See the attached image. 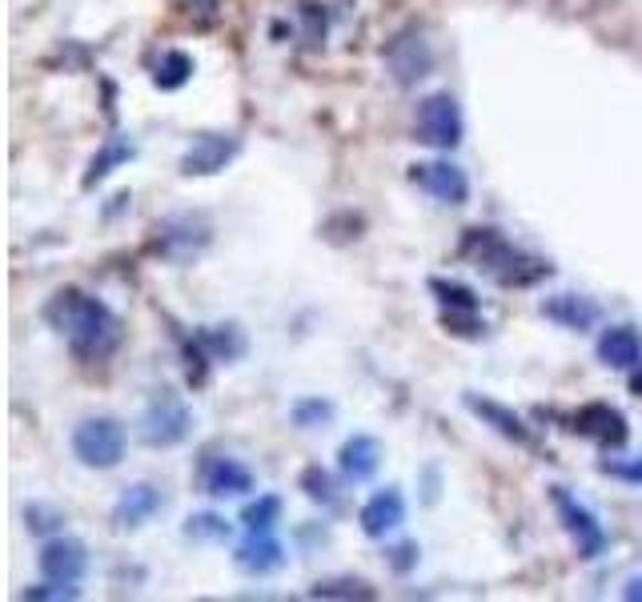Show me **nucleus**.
<instances>
[{
  "mask_svg": "<svg viewBox=\"0 0 642 602\" xmlns=\"http://www.w3.org/2000/svg\"><path fill=\"white\" fill-rule=\"evenodd\" d=\"M45 318L68 337L77 354H109L117 346V318L100 298H89L81 290H61L45 305Z\"/></svg>",
  "mask_w": 642,
  "mask_h": 602,
  "instance_id": "f257e3e1",
  "label": "nucleus"
},
{
  "mask_svg": "<svg viewBox=\"0 0 642 602\" xmlns=\"http://www.w3.org/2000/svg\"><path fill=\"white\" fill-rule=\"evenodd\" d=\"M462 254L470 257V261H478V269H486L490 278H499L502 286H531V281H538L543 273H550V269H522V266H531V257H522L499 229H470Z\"/></svg>",
  "mask_w": 642,
  "mask_h": 602,
  "instance_id": "f03ea898",
  "label": "nucleus"
},
{
  "mask_svg": "<svg viewBox=\"0 0 642 602\" xmlns=\"http://www.w3.org/2000/svg\"><path fill=\"white\" fill-rule=\"evenodd\" d=\"M73 454H77L81 466L113 470L125 458V426L117 418H109V413L85 418L73 430Z\"/></svg>",
  "mask_w": 642,
  "mask_h": 602,
  "instance_id": "7ed1b4c3",
  "label": "nucleus"
},
{
  "mask_svg": "<svg viewBox=\"0 0 642 602\" xmlns=\"http://www.w3.org/2000/svg\"><path fill=\"white\" fill-rule=\"evenodd\" d=\"M462 109L450 93H430V97L418 105V141L421 146L438 149V153H450V149L462 146Z\"/></svg>",
  "mask_w": 642,
  "mask_h": 602,
  "instance_id": "20e7f679",
  "label": "nucleus"
},
{
  "mask_svg": "<svg viewBox=\"0 0 642 602\" xmlns=\"http://www.w3.org/2000/svg\"><path fill=\"white\" fill-rule=\"evenodd\" d=\"M193 430V418H189V406L173 394H157L149 401V410L141 413V442L153 450L181 447Z\"/></svg>",
  "mask_w": 642,
  "mask_h": 602,
  "instance_id": "39448f33",
  "label": "nucleus"
},
{
  "mask_svg": "<svg viewBox=\"0 0 642 602\" xmlns=\"http://www.w3.org/2000/svg\"><path fill=\"white\" fill-rule=\"evenodd\" d=\"M550 502L554 510H558V518H563L566 535L575 538V547L582 558H598L602 555V547H607V535H602V526H598L595 514L582 506V502L575 498V494H566V486H550Z\"/></svg>",
  "mask_w": 642,
  "mask_h": 602,
  "instance_id": "423d86ee",
  "label": "nucleus"
},
{
  "mask_svg": "<svg viewBox=\"0 0 642 602\" xmlns=\"http://www.w3.org/2000/svg\"><path fill=\"white\" fill-rule=\"evenodd\" d=\"M386 68L394 73L398 85H418L421 77H430L434 68V49L418 29H406L386 45Z\"/></svg>",
  "mask_w": 642,
  "mask_h": 602,
  "instance_id": "0eeeda50",
  "label": "nucleus"
},
{
  "mask_svg": "<svg viewBox=\"0 0 642 602\" xmlns=\"http://www.w3.org/2000/svg\"><path fill=\"white\" fill-rule=\"evenodd\" d=\"M410 181L442 205H466L470 201V178L454 161H418V165H410Z\"/></svg>",
  "mask_w": 642,
  "mask_h": 602,
  "instance_id": "6e6552de",
  "label": "nucleus"
},
{
  "mask_svg": "<svg viewBox=\"0 0 642 602\" xmlns=\"http://www.w3.org/2000/svg\"><path fill=\"white\" fill-rule=\"evenodd\" d=\"M89 570V550L77 538H49L41 547V574L56 587H77Z\"/></svg>",
  "mask_w": 642,
  "mask_h": 602,
  "instance_id": "1a4fd4ad",
  "label": "nucleus"
},
{
  "mask_svg": "<svg viewBox=\"0 0 642 602\" xmlns=\"http://www.w3.org/2000/svg\"><path fill=\"white\" fill-rule=\"evenodd\" d=\"M237 149H242L237 146V137H229V133L193 137V146H189L185 157H181V173H189V178H210V173H222L233 157H237Z\"/></svg>",
  "mask_w": 642,
  "mask_h": 602,
  "instance_id": "9d476101",
  "label": "nucleus"
},
{
  "mask_svg": "<svg viewBox=\"0 0 642 602\" xmlns=\"http://www.w3.org/2000/svg\"><path fill=\"white\" fill-rule=\"evenodd\" d=\"M462 406L474 413L482 426H490L494 434L510 438V442H518V447H531V442H534L531 426L522 422V413H514L510 406H502V401L482 398V394H462Z\"/></svg>",
  "mask_w": 642,
  "mask_h": 602,
  "instance_id": "9b49d317",
  "label": "nucleus"
},
{
  "mask_svg": "<svg viewBox=\"0 0 642 602\" xmlns=\"http://www.w3.org/2000/svg\"><path fill=\"white\" fill-rule=\"evenodd\" d=\"M570 430L582 438H595V442H602V447H622L627 442V418H622L614 406H607V401H590V406H582V410L570 418Z\"/></svg>",
  "mask_w": 642,
  "mask_h": 602,
  "instance_id": "f8f14e48",
  "label": "nucleus"
},
{
  "mask_svg": "<svg viewBox=\"0 0 642 602\" xmlns=\"http://www.w3.org/2000/svg\"><path fill=\"white\" fill-rule=\"evenodd\" d=\"M357 523H362V530H366L370 538L394 535V530L406 523V498H402L398 486H386V491L370 494L362 514H357Z\"/></svg>",
  "mask_w": 642,
  "mask_h": 602,
  "instance_id": "ddd939ff",
  "label": "nucleus"
},
{
  "mask_svg": "<svg viewBox=\"0 0 642 602\" xmlns=\"http://www.w3.org/2000/svg\"><path fill=\"white\" fill-rule=\"evenodd\" d=\"M201 486L213 498H237V494L254 491V474L229 454H213L205 466H201Z\"/></svg>",
  "mask_w": 642,
  "mask_h": 602,
  "instance_id": "4468645a",
  "label": "nucleus"
},
{
  "mask_svg": "<svg viewBox=\"0 0 642 602\" xmlns=\"http://www.w3.org/2000/svg\"><path fill=\"white\" fill-rule=\"evenodd\" d=\"M161 506H165V498H161L157 486L133 482V486H125L121 491V498L113 502V526H117V530H133V526L149 523Z\"/></svg>",
  "mask_w": 642,
  "mask_h": 602,
  "instance_id": "2eb2a0df",
  "label": "nucleus"
},
{
  "mask_svg": "<svg viewBox=\"0 0 642 602\" xmlns=\"http://www.w3.org/2000/svg\"><path fill=\"white\" fill-rule=\"evenodd\" d=\"M382 458H386V450H382V442L374 434H354L345 438L342 450H338V466H342V474L350 482H366L377 474Z\"/></svg>",
  "mask_w": 642,
  "mask_h": 602,
  "instance_id": "dca6fc26",
  "label": "nucleus"
},
{
  "mask_svg": "<svg viewBox=\"0 0 642 602\" xmlns=\"http://www.w3.org/2000/svg\"><path fill=\"white\" fill-rule=\"evenodd\" d=\"M598 357L610 369H634L642 362V334L634 325H610L598 337Z\"/></svg>",
  "mask_w": 642,
  "mask_h": 602,
  "instance_id": "f3484780",
  "label": "nucleus"
},
{
  "mask_svg": "<svg viewBox=\"0 0 642 602\" xmlns=\"http://www.w3.org/2000/svg\"><path fill=\"white\" fill-rule=\"evenodd\" d=\"M543 313L563 330H590L602 318L598 301L582 298V293H554V298L543 301Z\"/></svg>",
  "mask_w": 642,
  "mask_h": 602,
  "instance_id": "a211bd4d",
  "label": "nucleus"
},
{
  "mask_svg": "<svg viewBox=\"0 0 642 602\" xmlns=\"http://www.w3.org/2000/svg\"><path fill=\"white\" fill-rule=\"evenodd\" d=\"M233 562H237L245 574H274V570L286 567V550H281V542L269 535H249L242 547H237Z\"/></svg>",
  "mask_w": 642,
  "mask_h": 602,
  "instance_id": "6ab92c4d",
  "label": "nucleus"
},
{
  "mask_svg": "<svg viewBox=\"0 0 642 602\" xmlns=\"http://www.w3.org/2000/svg\"><path fill=\"white\" fill-rule=\"evenodd\" d=\"M157 234H161V249H165V254L185 257V254H193V249L205 246L210 229H205L197 217H169V222L157 225Z\"/></svg>",
  "mask_w": 642,
  "mask_h": 602,
  "instance_id": "aec40b11",
  "label": "nucleus"
},
{
  "mask_svg": "<svg viewBox=\"0 0 642 602\" xmlns=\"http://www.w3.org/2000/svg\"><path fill=\"white\" fill-rule=\"evenodd\" d=\"M277 518H281V498L277 494H261V498H254L242 510V526L249 535H269L277 526Z\"/></svg>",
  "mask_w": 642,
  "mask_h": 602,
  "instance_id": "412c9836",
  "label": "nucleus"
},
{
  "mask_svg": "<svg viewBox=\"0 0 642 602\" xmlns=\"http://www.w3.org/2000/svg\"><path fill=\"white\" fill-rule=\"evenodd\" d=\"M133 157V146H125V141H109V146L100 149L97 157H93L89 173H85V185H97V181H105L117 165H125Z\"/></svg>",
  "mask_w": 642,
  "mask_h": 602,
  "instance_id": "4be33fe9",
  "label": "nucleus"
},
{
  "mask_svg": "<svg viewBox=\"0 0 642 602\" xmlns=\"http://www.w3.org/2000/svg\"><path fill=\"white\" fill-rule=\"evenodd\" d=\"M189 77H193V61H189L185 53H165L161 61H157L153 80L161 85V89H181Z\"/></svg>",
  "mask_w": 642,
  "mask_h": 602,
  "instance_id": "5701e85b",
  "label": "nucleus"
},
{
  "mask_svg": "<svg viewBox=\"0 0 642 602\" xmlns=\"http://www.w3.org/2000/svg\"><path fill=\"white\" fill-rule=\"evenodd\" d=\"M185 538H193V542H225L229 523L217 518V514H193V518H185Z\"/></svg>",
  "mask_w": 642,
  "mask_h": 602,
  "instance_id": "b1692460",
  "label": "nucleus"
},
{
  "mask_svg": "<svg viewBox=\"0 0 642 602\" xmlns=\"http://www.w3.org/2000/svg\"><path fill=\"white\" fill-rule=\"evenodd\" d=\"M430 290L438 293V301L442 305H450V313H474L478 310V298L474 290H466V286H458V281H442V278H434L430 281Z\"/></svg>",
  "mask_w": 642,
  "mask_h": 602,
  "instance_id": "393cba45",
  "label": "nucleus"
},
{
  "mask_svg": "<svg viewBox=\"0 0 642 602\" xmlns=\"http://www.w3.org/2000/svg\"><path fill=\"white\" fill-rule=\"evenodd\" d=\"M205 346L213 350V357L229 362V357H242L245 354V337L237 334L233 325H217V330H210V334H205Z\"/></svg>",
  "mask_w": 642,
  "mask_h": 602,
  "instance_id": "a878e982",
  "label": "nucleus"
},
{
  "mask_svg": "<svg viewBox=\"0 0 642 602\" xmlns=\"http://www.w3.org/2000/svg\"><path fill=\"white\" fill-rule=\"evenodd\" d=\"M293 426H301V430H313V426H321V422H330L333 418V406L330 401H321V398H301V401H293Z\"/></svg>",
  "mask_w": 642,
  "mask_h": 602,
  "instance_id": "bb28decb",
  "label": "nucleus"
},
{
  "mask_svg": "<svg viewBox=\"0 0 642 602\" xmlns=\"http://www.w3.org/2000/svg\"><path fill=\"white\" fill-rule=\"evenodd\" d=\"M301 491H306V498L321 502V506H330L333 502V479L321 466L301 470Z\"/></svg>",
  "mask_w": 642,
  "mask_h": 602,
  "instance_id": "cd10ccee",
  "label": "nucleus"
},
{
  "mask_svg": "<svg viewBox=\"0 0 642 602\" xmlns=\"http://www.w3.org/2000/svg\"><path fill=\"white\" fill-rule=\"evenodd\" d=\"M61 523H65V514L56 510V506H45V502L29 506V530H36V535H53Z\"/></svg>",
  "mask_w": 642,
  "mask_h": 602,
  "instance_id": "c85d7f7f",
  "label": "nucleus"
},
{
  "mask_svg": "<svg viewBox=\"0 0 642 602\" xmlns=\"http://www.w3.org/2000/svg\"><path fill=\"white\" fill-rule=\"evenodd\" d=\"M318 599H370L374 591H366V582H318Z\"/></svg>",
  "mask_w": 642,
  "mask_h": 602,
  "instance_id": "c756f323",
  "label": "nucleus"
},
{
  "mask_svg": "<svg viewBox=\"0 0 642 602\" xmlns=\"http://www.w3.org/2000/svg\"><path fill=\"white\" fill-rule=\"evenodd\" d=\"M602 474H610V479H627V482H642V458H634V462H619V458H610V462H602Z\"/></svg>",
  "mask_w": 642,
  "mask_h": 602,
  "instance_id": "7c9ffc66",
  "label": "nucleus"
},
{
  "mask_svg": "<svg viewBox=\"0 0 642 602\" xmlns=\"http://www.w3.org/2000/svg\"><path fill=\"white\" fill-rule=\"evenodd\" d=\"M622 599L642 602V574H634V579H627V587H622Z\"/></svg>",
  "mask_w": 642,
  "mask_h": 602,
  "instance_id": "2f4dec72",
  "label": "nucleus"
},
{
  "mask_svg": "<svg viewBox=\"0 0 642 602\" xmlns=\"http://www.w3.org/2000/svg\"><path fill=\"white\" fill-rule=\"evenodd\" d=\"M631 394H642V362H639V369L631 374Z\"/></svg>",
  "mask_w": 642,
  "mask_h": 602,
  "instance_id": "473e14b6",
  "label": "nucleus"
}]
</instances>
